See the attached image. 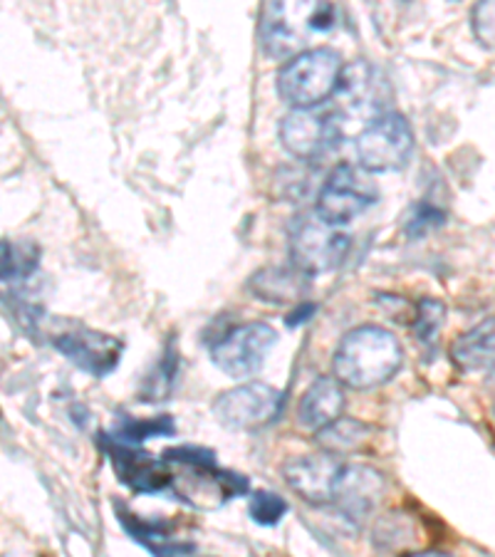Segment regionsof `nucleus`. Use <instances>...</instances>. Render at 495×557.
I'll list each match as a JSON object with an SVG mask.
<instances>
[{
    "label": "nucleus",
    "instance_id": "1",
    "mask_svg": "<svg viewBox=\"0 0 495 557\" xmlns=\"http://www.w3.org/2000/svg\"><path fill=\"white\" fill-rule=\"evenodd\" d=\"M404 352L399 339L380 325H359L349 330L332 359L335 380L349 389H374L394 380L401 370Z\"/></svg>",
    "mask_w": 495,
    "mask_h": 557
},
{
    "label": "nucleus",
    "instance_id": "2",
    "mask_svg": "<svg viewBox=\"0 0 495 557\" xmlns=\"http://www.w3.org/2000/svg\"><path fill=\"white\" fill-rule=\"evenodd\" d=\"M171 471L169 488L188 506L213 510L223 503L248 493V479L243 475L219 469L215 454L203 446H171L161 458Z\"/></svg>",
    "mask_w": 495,
    "mask_h": 557
},
{
    "label": "nucleus",
    "instance_id": "3",
    "mask_svg": "<svg viewBox=\"0 0 495 557\" xmlns=\"http://www.w3.org/2000/svg\"><path fill=\"white\" fill-rule=\"evenodd\" d=\"M335 25L330 3H268L260 23V40L268 58L290 60L300 55L312 35L327 33Z\"/></svg>",
    "mask_w": 495,
    "mask_h": 557
},
{
    "label": "nucleus",
    "instance_id": "4",
    "mask_svg": "<svg viewBox=\"0 0 495 557\" xmlns=\"http://www.w3.org/2000/svg\"><path fill=\"white\" fill-rule=\"evenodd\" d=\"M345 62L332 48L302 50L277 72V92L293 110H312L337 95Z\"/></svg>",
    "mask_w": 495,
    "mask_h": 557
},
{
    "label": "nucleus",
    "instance_id": "5",
    "mask_svg": "<svg viewBox=\"0 0 495 557\" xmlns=\"http://www.w3.org/2000/svg\"><path fill=\"white\" fill-rule=\"evenodd\" d=\"M413 149V132L401 114L374 116L357 137V159L367 174L396 172L407 166Z\"/></svg>",
    "mask_w": 495,
    "mask_h": 557
},
{
    "label": "nucleus",
    "instance_id": "6",
    "mask_svg": "<svg viewBox=\"0 0 495 557\" xmlns=\"http://www.w3.org/2000/svg\"><path fill=\"white\" fill-rule=\"evenodd\" d=\"M380 199V186L372 176L352 164H339L332 169L325 186L318 194V219L337 228L362 215L369 206Z\"/></svg>",
    "mask_w": 495,
    "mask_h": 557
},
{
    "label": "nucleus",
    "instance_id": "7",
    "mask_svg": "<svg viewBox=\"0 0 495 557\" xmlns=\"http://www.w3.org/2000/svg\"><path fill=\"white\" fill-rule=\"evenodd\" d=\"M349 250V236L322 223L318 215L297 219L290 228L293 268L305 275L330 273L342 265Z\"/></svg>",
    "mask_w": 495,
    "mask_h": 557
},
{
    "label": "nucleus",
    "instance_id": "8",
    "mask_svg": "<svg viewBox=\"0 0 495 557\" xmlns=\"http://www.w3.org/2000/svg\"><path fill=\"white\" fill-rule=\"evenodd\" d=\"M283 392L265 382H248L223 392L213 401V414L219 424L236 431H256L273 424L281 414Z\"/></svg>",
    "mask_w": 495,
    "mask_h": 557
},
{
    "label": "nucleus",
    "instance_id": "9",
    "mask_svg": "<svg viewBox=\"0 0 495 557\" xmlns=\"http://www.w3.org/2000/svg\"><path fill=\"white\" fill-rule=\"evenodd\" d=\"M277 343V332L268 322H248L231 330L211 347L213 362L221 372L246 380L263 370L265 357Z\"/></svg>",
    "mask_w": 495,
    "mask_h": 557
},
{
    "label": "nucleus",
    "instance_id": "10",
    "mask_svg": "<svg viewBox=\"0 0 495 557\" xmlns=\"http://www.w3.org/2000/svg\"><path fill=\"white\" fill-rule=\"evenodd\" d=\"M281 141L287 154L302 161H318L339 147L342 127L335 112L320 107L312 110H293L281 122Z\"/></svg>",
    "mask_w": 495,
    "mask_h": 557
},
{
    "label": "nucleus",
    "instance_id": "11",
    "mask_svg": "<svg viewBox=\"0 0 495 557\" xmlns=\"http://www.w3.org/2000/svg\"><path fill=\"white\" fill-rule=\"evenodd\" d=\"M99 446L110 456V463L124 486L134 493H159L166 491L171 483V469L147 451H141L139 446H129L116 442V438L99 434Z\"/></svg>",
    "mask_w": 495,
    "mask_h": 557
},
{
    "label": "nucleus",
    "instance_id": "12",
    "mask_svg": "<svg viewBox=\"0 0 495 557\" xmlns=\"http://www.w3.org/2000/svg\"><path fill=\"white\" fill-rule=\"evenodd\" d=\"M55 347L65 355L70 362H75L79 370H85L95 376H107L116 370L124 345L112 335L89 330L85 325H72L70 330L60 332L52 339Z\"/></svg>",
    "mask_w": 495,
    "mask_h": 557
},
{
    "label": "nucleus",
    "instance_id": "13",
    "mask_svg": "<svg viewBox=\"0 0 495 557\" xmlns=\"http://www.w3.org/2000/svg\"><path fill=\"white\" fill-rule=\"evenodd\" d=\"M287 486L310 506H325L335 496L342 463L330 454H314L293 458L283 469Z\"/></svg>",
    "mask_w": 495,
    "mask_h": 557
},
{
    "label": "nucleus",
    "instance_id": "14",
    "mask_svg": "<svg viewBox=\"0 0 495 557\" xmlns=\"http://www.w3.org/2000/svg\"><path fill=\"white\" fill-rule=\"evenodd\" d=\"M386 491L384 475L369 466H342L332 503H337L339 513L347 520H364Z\"/></svg>",
    "mask_w": 495,
    "mask_h": 557
},
{
    "label": "nucleus",
    "instance_id": "15",
    "mask_svg": "<svg viewBox=\"0 0 495 557\" xmlns=\"http://www.w3.org/2000/svg\"><path fill=\"white\" fill-rule=\"evenodd\" d=\"M337 92L345 97V104L357 114H376L384 110L386 79L369 62H352L342 70Z\"/></svg>",
    "mask_w": 495,
    "mask_h": 557
},
{
    "label": "nucleus",
    "instance_id": "16",
    "mask_svg": "<svg viewBox=\"0 0 495 557\" xmlns=\"http://www.w3.org/2000/svg\"><path fill=\"white\" fill-rule=\"evenodd\" d=\"M342 411H345V386L335 376H320L302 394L300 407H297V421L302 429L320 431L337 421Z\"/></svg>",
    "mask_w": 495,
    "mask_h": 557
},
{
    "label": "nucleus",
    "instance_id": "17",
    "mask_svg": "<svg viewBox=\"0 0 495 557\" xmlns=\"http://www.w3.org/2000/svg\"><path fill=\"white\" fill-rule=\"evenodd\" d=\"M248 290L263 302L297 305L310 290V275L300 273L297 268H260L248 281Z\"/></svg>",
    "mask_w": 495,
    "mask_h": 557
},
{
    "label": "nucleus",
    "instance_id": "18",
    "mask_svg": "<svg viewBox=\"0 0 495 557\" xmlns=\"http://www.w3.org/2000/svg\"><path fill=\"white\" fill-rule=\"evenodd\" d=\"M114 508L116 516H120V523L127 530L132 541L147 547L154 557H186L188 553H194L191 543H182L171 535L169 523H164V520H141L139 516L124 510L122 503H116Z\"/></svg>",
    "mask_w": 495,
    "mask_h": 557
},
{
    "label": "nucleus",
    "instance_id": "19",
    "mask_svg": "<svg viewBox=\"0 0 495 557\" xmlns=\"http://www.w3.org/2000/svg\"><path fill=\"white\" fill-rule=\"evenodd\" d=\"M493 320H485L479 327H473L471 332H466V335L456 339L451 347V357L461 370L473 372L493 364Z\"/></svg>",
    "mask_w": 495,
    "mask_h": 557
},
{
    "label": "nucleus",
    "instance_id": "20",
    "mask_svg": "<svg viewBox=\"0 0 495 557\" xmlns=\"http://www.w3.org/2000/svg\"><path fill=\"white\" fill-rule=\"evenodd\" d=\"M314 434H318V444L322 446V451L337 458V456L357 451V448L367 442L369 426L357 419L339 417L325 429L314 431Z\"/></svg>",
    "mask_w": 495,
    "mask_h": 557
},
{
    "label": "nucleus",
    "instance_id": "21",
    "mask_svg": "<svg viewBox=\"0 0 495 557\" xmlns=\"http://www.w3.org/2000/svg\"><path fill=\"white\" fill-rule=\"evenodd\" d=\"M176 426L171 417H157V419H124L114 426L112 438L129 446H139L147 442V438L157 436H174Z\"/></svg>",
    "mask_w": 495,
    "mask_h": 557
},
{
    "label": "nucleus",
    "instance_id": "22",
    "mask_svg": "<svg viewBox=\"0 0 495 557\" xmlns=\"http://www.w3.org/2000/svg\"><path fill=\"white\" fill-rule=\"evenodd\" d=\"M35 258H30L28 246H13L11 240H0V281L30 275Z\"/></svg>",
    "mask_w": 495,
    "mask_h": 557
},
{
    "label": "nucleus",
    "instance_id": "23",
    "mask_svg": "<svg viewBox=\"0 0 495 557\" xmlns=\"http://www.w3.org/2000/svg\"><path fill=\"white\" fill-rule=\"evenodd\" d=\"M446 320V308L438 300H421L417 308H413V318H411V327L417 332V337L421 343H429L434 339L436 332L441 330Z\"/></svg>",
    "mask_w": 495,
    "mask_h": 557
},
{
    "label": "nucleus",
    "instance_id": "24",
    "mask_svg": "<svg viewBox=\"0 0 495 557\" xmlns=\"http://www.w3.org/2000/svg\"><path fill=\"white\" fill-rule=\"evenodd\" d=\"M248 510L258 525H277L287 513V503L273 491H256L250 496Z\"/></svg>",
    "mask_w": 495,
    "mask_h": 557
},
{
    "label": "nucleus",
    "instance_id": "25",
    "mask_svg": "<svg viewBox=\"0 0 495 557\" xmlns=\"http://www.w3.org/2000/svg\"><path fill=\"white\" fill-rule=\"evenodd\" d=\"M446 223V213L436 209L431 203H419L411 209V215L407 219V233L411 238L426 236L429 231H434Z\"/></svg>",
    "mask_w": 495,
    "mask_h": 557
},
{
    "label": "nucleus",
    "instance_id": "26",
    "mask_svg": "<svg viewBox=\"0 0 495 557\" xmlns=\"http://www.w3.org/2000/svg\"><path fill=\"white\" fill-rule=\"evenodd\" d=\"M493 13H495V5L493 0H481V3H475L473 8V33L483 48L493 50Z\"/></svg>",
    "mask_w": 495,
    "mask_h": 557
},
{
    "label": "nucleus",
    "instance_id": "27",
    "mask_svg": "<svg viewBox=\"0 0 495 557\" xmlns=\"http://www.w3.org/2000/svg\"><path fill=\"white\" fill-rule=\"evenodd\" d=\"M314 312H318V305H312V302H308V300L297 302L295 310L285 318V325H287V327L302 325V322H308Z\"/></svg>",
    "mask_w": 495,
    "mask_h": 557
},
{
    "label": "nucleus",
    "instance_id": "28",
    "mask_svg": "<svg viewBox=\"0 0 495 557\" xmlns=\"http://www.w3.org/2000/svg\"><path fill=\"white\" fill-rule=\"evenodd\" d=\"M404 557H448L446 553H438V550H424V553H409Z\"/></svg>",
    "mask_w": 495,
    "mask_h": 557
}]
</instances>
